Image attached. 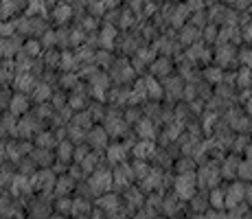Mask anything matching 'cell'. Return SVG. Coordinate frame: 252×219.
Wrapping results in <instances>:
<instances>
[{
  "mask_svg": "<svg viewBox=\"0 0 252 219\" xmlns=\"http://www.w3.org/2000/svg\"><path fill=\"white\" fill-rule=\"evenodd\" d=\"M195 184H197V175L195 173H182L176 180V197L182 199H193L195 193Z\"/></svg>",
  "mask_w": 252,
  "mask_h": 219,
  "instance_id": "6da1fadb",
  "label": "cell"
},
{
  "mask_svg": "<svg viewBox=\"0 0 252 219\" xmlns=\"http://www.w3.org/2000/svg\"><path fill=\"white\" fill-rule=\"evenodd\" d=\"M112 175L114 173H110L108 169H99V171L90 173V178H88L90 191L94 193V195H103V191H108V187L112 184Z\"/></svg>",
  "mask_w": 252,
  "mask_h": 219,
  "instance_id": "7a4b0ae2",
  "label": "cell"
},
{
  "mask_svg": "<svg viewBox=\"0 0 252 219\" xmlns=\"http://www.w3.org/2000/svg\"><path fill=\"white\" fill-rule=\"evenodd\" d=\"M22 48H24L22 35L2 37V57H4V60H16L18 53H22Z\"/></svg>",
  "mask_w": 252,
  "mask_h": 219,
  "instance_id": "3957f363",
  "label": "cell"
},
{
  "mask_svg": "<svg viewBox=\"0 0 252 219\" xmlns=\"http://www.w3.org/2000/svg\"><path fill=\"white\" fill-rule=\"evenodd\" d=\"M202 40V29H197L195 24L189 20L184 27H180V35H178V42L184 44V46H191V44Z\"/></svg>",
  "mask_w": 252,
  "mask_h": 219,
  "instance_id": "277c9868",
  "label": "cell"
},
{
  "mask_svg": "<svg viewBox=\"0 0 252 219\" xmlns=\"http://www.w3.org/2000/svg\"><path fill=\"white\" fill-rule=\"evenodd\" d=\"M171 70H173V64L167 55L156 57V62L149 64V72H152L154 77H158V79H167V77L171 75Z\"/></svg>",
  "mask_w": 252,
  "mask_h": 219,
  "instance_id": "5b68a950",
  "label": "cell"
},
{
  "mask_svg": "<svg viewBox=\"0 0 252 219\" xmlns=\"http://www.w3.org/2000/svg\"><path fill=\"white\" fill-rule=\"evenodd\" d=\"M220 175H221V169H215L213 164H206V167H202L200 169V175H197V182L202 184V187H215L217 184V180H220Z\"/></svg>",
  "mask_w": 252,
  "mask_h": 219,
  "instance_id": "8992f818",
  "label": "cell"
},
{
  "mask_svg": "<svg viewBox=\"0 0 252 219\" xmlns=\"http://www.w3.org/2000/svg\"><path fill=\"white\" fill-rule=\"evenodd\" d=\"M239 164H241V160H237V156H228L224 160V164H221V178H226V180L239 178Z\"/></svg>",
  "mask_w": 252,
  "mask_h": 219,
  "instance_id": "52a82bcc",
  "label": "cell"
},
{
  "mask_svg": "<svg viewBox=\"0 0 252 219\" xmlns=\"http://www.w3.org/2000/svg\"><path fill=\"white\" fill-rule=\"evenodd\" d=\"M51 16H53V22L60 24V27H64V24L72 18V7L66 4V2H60V4H55V9H53Z\"/></svg>",
  "mask_w": 252,
  "mask_h": 219,
  "instance_id": "ba28073f",
  "label": "cell"
},
{
  "mask_svg": "<svg viewBox=\"0 0 252 219\" xmlns=\"http://www.w3.org/2000/svg\"><path fill=\"white\" fill-rule=\"evenodd\" d=\"M108 134L110 131L105 127H94L88 134V145H92V147H96V149L108 147Z\"/></svg>",
  "mask_w": 252,
  "mask_h": 219,
  "instance_id": "9c48e42d",
  "label": "cell"
},
{
  "mask_svg": "<svg viewBox=\"0 0 252 219\" xmlns=\"http://www.w3.org/2000/svg\"><path fill=\"white\" fill-rule=\"evenodd\" d=\"M246 191L248 187H241V184H232L226 193V206H237L241 199H246Z\"/></svg>",
  "mask_w": 252,
  "mask_h": 219,
  "instance_id": "30bf717a",
  "label": "cell"
},
{
  "mask_svg": "<svg viewBox=\"0 0 252 219\" xmlns=\"http://www.w3.org/2000/svg\"><path fill=\"white\" fill-rule=\"evenodd\" d=\"M235 57H239V53H237V48L235 46H230V44H224V46L217 51V55H215V60H217V64L220 66H226V64H230Z\"/></svg>",
  "mask_w": 252,
  "mask_h": 219,
  "instance_id": "8fae6325",
  "label": "cell"
},
{
  "mask_svg": "<svg viewBox=\"0 0 252 219\" xmlns=\"http://www.w3.org/2000/svg\"><path fill=\"white\" fill-rule=\"evenodd\" d=\"M9 110H11L16 116L18 114H27V112H29V99H27V94H13Z\"/></svg>",
  "mask_w": 252,
  "mask_h": 219,
  "instance_id": "7c38bea8",
  "label": "cell"
},
{
  "mask_svg": "<svg viewBox=\"0 0 252 219\" xmlns=\"http://www.w3.org/2000/svg\"><path fill=\"white\" fill-rule=\"evenodd\" d=\"M164 86H167V92H169L171 96H176V94L180 96V94H184V88H187L182 79H178V77H173V75H169L167 79H164Z\"/></svg>",
  "mask_w": 252,
  "mask_h": 219,
  "instance_id": "4fadbf2b",
  "label": "cell"
},
{
  "mask_svg": "<svg viewBox=\"0 0 252 219\" xmlns=\"http://www.w3.org/2000/svg\"><path fill=\"white\" fill-rule=\"evenodd\" d=\"M13 86H16L20 92H27V90H31V88L35 86V79H33L31 72H18V77H16V81H13Z\"/></svg>",
  "mask_w": 252,
  "mask_h": 219,
  "instance_id": "5bb4252c",
  "label": "cell"
},
{
  "mask_svg": "<svg viewBox=\"0 0 252 219\" xmlns=\"http://www.w3.org/2000/svg\"><path fill=\"white\" fill-rule=\"evenodd\" d=\"M42 60H44V66L48 70H53L55 66L62 64V53H57L55 48H46V53L42 55Z\"/></svg>",
  "mask_w": 252,
  "mask_h": 219,
  "instance_id": "9a60e30c",
  "label": "cell"
},
{
  "mask_svg": "<svg viewBox=\"0 0 252 219\" xmlns=\"http://www.w3.org/2000/svg\"><path fill=\"white\" fill-rule=\"evenodd\" d=\"M42 46H44V44L37 40V37H31V40L24 42V48H22V51L27 53V55H31L33 60H35L37 55H44V53H42Z\"/></svg>",
  "mask_w": 252,
  "mask_h": 219,
  "instance_id": "2e32d148",
  "label": "cell"
},
{
  "mask_svg": "<svg viewBox=\"0 0 252 219\" xmlns=\"http://www.w3.org/2000/svg\"><path fill=\"white\" fill-rule=\"evenodd\" d=\"M162 86H160V79L158 77H147V96H152V99H160L162 96Z\"/></svg>",
  "mask_w": 252,
  "mask_h": 219,
  "instance_id": "e0dca14e",
  "label": "cell"
},
{
  "mask_svg": "<svg viewBox=\"0 0 252 219\" xmlns=\"http://www.w3.org/2000/svg\"><path fill=\"white\" fill-rule=\"evenodd\" d=\"M72 154H75V147H72V140H62L60 147H57V158L62 160V162H68L72 158Z\"/></svg>",
  "mask_w": 252,
  "mask_h": 219,
  "instance_id": "ac0fdd59",
  "label": "cell"
},
{
  "mask_svg": "<svg viewBox=\"0 0 252 219\" xmlns=\"http://www.w3.org/2000/svg\"><path fill=\"white\" fill-rule=\"evenodd\" d=\"M132 175H134V167H125V164H119L116 167V171H114V180L119 184H127L129 180H132Z\"/></svg>",
  "mask_w": 252,
  "mask_h": 219,
  "instance_id": "d6986e66",
  "label": "cell"
},
{
  "mask_svg": "<svg viewBox=\"0 0 252 219\" xmlns=\"http://www.w3.org/2000/svg\"><path fill=\"white\" fill-rule=\"evenodd\" d=\"M134 154H136L138 160H143L145 156H154V154H156V147H154L149 140H140L136 147H134Z\"/></svg>",
  "mask_w": 252,
  "mask_h": 219,
  "instance_id": "ffe728a7",
  "label": "cell"
},
{
  "mask_svg": "<svg viewBox=\"0 0 252 219\" xmlns=\"http://www.w3.org/2000/svg\"><path fill=\"white\" fill-rule=\"evenodd\" d=\"M51 158H53V154L48 152L46 147H40V152H33V162L35 164H42V167H51Z\"/></svg>",
  "mask_w": 252,
  "mask_h": 219,
  "instance_id": "44dd1931",
  "label": "cell"
},
{
  "mask_svg": "<svg viewBox=\"0 0 252 219\" xmlns=\"http://www.w3.org/2000/svg\"><path fill=\"white\" fill-rule=\"evenodd\" d=\"M123 158H125V145H110L108 147L110 162H123Z\"/></svg>",
  "mask_w": 252,
  "mask_h": 219,
  "instance_id": "7402d4cb",
  "label": "cell"
},
{
  "mask_svg": "<svg viewBox=\"0 0 252 219\" xmlns=\"http://www.w3.org/2000/svg\"><path fill=\"white\" fill-rule=\"evenodd\" d=\"M99 206H101V211L114 213L116 208H119V197L116 195H101L99 197Z\"/></svg>",
  "mask_w": 252,
  "mask_h": 219,
  "instance_id": "603a6c76",
  "label": "cell"
},
{
  "mask_svg": "<svg viewBox=\"0 0 252 219\" xmlns=\"http://www.w3.org/2000/svg\"><path fill=\"white\" fill-rule=\"evenodd\" d=\"M191 22L195 24L197 29H202V31H204V29L208 27V24H211V18H208V13L204 11V9H202V11L191 13Z\"/></svg>",
  "mask_w": 252,
  "mask_h": 219,
  "instance_id": "cb8c5ba5",
  "label": "cell"
},
{
  "mask_svg": "<svg viewBox=\"0 0 252 219\" xmlns=\"http://www.w3.org/2000/svg\"><path fill=\"white\" fill-rule=\"evenodd\" d=\"M239 180H244V182H252V160L250 158L241 160V164H239Z\"/></svg>",
  "mask_w": 252,
  "mask_h": 219,
  "instance_id": "d4e9b609",
  "label": "cell"
},
{
  "mask_svg": "<svg viewBox=\"0 0 252 219\" xmlns=\"http://www.w3.org/2000/svg\"><path fill=\"white\" fill-rule=\"evenodd\" d=\"M202 40H204L206 44H213V42H217L220 40V29L215 27V24H208V27L204 29V31H202Z\"/></svg>",
  "mask_w": 252,
  "mask_h": 219,
  "instance_id": "484cf974",
  "label": "cell"
},
{
  "mask_svg": "<svg viewBox=\"0 0 252 219\" xmlns=\"http://www.w3.org/2000/svg\"><path fill=\"white\" fill-rule=\"evenodd\" d=\"M116 37V29L110 24V27H103L101 29V35H99V42L103 44V46H108V44H112V40Z\"/></svg>",
  "mask_w": 252,
  "mask_h": 219,
  "instance_id": "4316f807",
  "label": "cell"
},
{
  "mask_svg": "<svg viewBox=\"0 0 252 219\" xmlns=\"http://www.w3.org/2000/svg\"><path fill=\"white\" fill-rule=\"evenodd\" d=\"M77 60H79V57L72 55V53H68V51L62 53V64H60V68H62V70L68 72V70H72V66L77 64Z\"/></svg>",
  "mask_w": 252,
  "mask_h": 219,
  "instance_id": "83f0119b",
  "label": "cell"
},
{
  "mask_svg": "<svg viewBox=\"0 0 252 219\" xmlns=\"http://www.w3.org/2000/svg\"><path fill=\"white\" fill-rule=\"evenodd\" d=\"M136 131L140 138H149L154 134V127H152V121H138L136 123Z\"/></svg>",
  "mask_w": 252,
  "mask_h": 219,
  "instance_id": "f1b7e54d",
  "label": "cell"
},
{
  "mask_svg": "<svg viewBox=\"0 0 252 219\" xmlns=\"http://www.w3.org/2000/svg\"><path fill=\"white\" fill-rule=\"evenodd\" d=\"M55 187H57V195H66V191L75 187V182H72V175H64V178L60 180V184L55 182Z\"/></svg>",
  "mask_w": 252,
  "mask_h": 219,
  "instance_id": "f546056e",
  "label": "cell"
},
{
  "mask_svg": "<svg viewBox=\"0 0 252 219\" xmlns=\"http://www.w3.org/2000/svg\"><path fill=\"white\" fill-rule=\"evenodd\" d=\"M134 175H136L138 180H147L152 171H149V167L143 162V160H138V162H134Z\"/></svg>",
  "mask_w": 252,
  "mask_h": 219,
  "instance_id": "4dcf8cb0",
  "label": "cell"
},
{
  "mask_svg": "<svg viewBox=\"0 0 252 219\" xmlns=\"http://www.w3.org/2000/svg\"><path fill=\"white\" fill-rule=\"evenodd\" d=\"M51 94H53V90H51V86H46V84H37L35 86V92H33V96H35L37 101H44Z\"/></svg>",
  "mask_w": 252,
  "mask_h": 219,
  "instance_id": "1f68e13d",
  "label": "cell"
},
{
  "mask_svg": "<svg viewBox=\"0 0 252 219\" xmlns=\"http://www.w3.org/2000/svg\"><path fill=\"white\" fill-rule=\"evenodd\" d=\"M221 77H224V75H221V68L220 66H208L204 70V79L206 81H220Z\"/></svg>",
  "mask_w": 252,
  "mask_h": 219,
  "instance_id": "d6a6232c",
  "label": "cell"
},
{
  "mask_svg": "<svg viewBox=\"0 0 252 219\" xmlns=\"http://www.w3.org/2000/svg\"><path fill=\"white\" fill-rule=\"evenodd\" d=\"M72 125H77V127H90V125H92V116H90V112L77 114V116H75V121H72Z\"/></svg>",
  "mask_w": 252,
  "mask_h": 219,
  "instance_id": "836d02e7",
  "label": "cell"
},
{
  "mask_svg": "<svg viewBox=\"0 0 252 219\" xmlns=\"http://www.w3.org/2000/svg\"><path fill=\"white\" fill-rule=\"evenodd\" d=\"M237 60H239L241 62V66H252V51H246V48H244V51H239V57H237Z\"/></svg>",
  "mask_w": 252,
  "mask_h": 219,
  "instance_id": "e575fe53",
  "label": "cell"
},
{
  "mask_svg": "<svg viewBox=\"0 0 252 219\" xmlns=\"http://www.w3.org/2000/svg\"><path fill=\"white\" fill-rule=\"evenodd\" d=\"M187 7L191 9V13H195V11H202L206 4H204V0H187Z\"/></svg>",
  "mask_w": 252,
  "mask_h": 219,
  "instance_id": "d590c367",
  "label": "cell"
},
{
  "mask_svg": "<svg viewBox=\"0 0 252 219\" xmlns=\"http://www.w3.org/2000/svg\"><path fill=\"white\" fill-rule=\"evenodd\" d=\"M211 202L215 204L217 208H221V206H224V193H221V191H213V195H211Z\"/></svg>",
  "mask_w": 252,
  "mask_h": 219,
  "instance_id": "8d00e7d4",
  "label": "cell"
},
{
  "mask_svg": "<svg viewBox=\"0 0 252 219\" xmlns=\"http://www.w3.org/2000/svg\"><path fill=\"white\" fill-rule=\"evenodd\" d=\"M248 136H246V134H239V136H237V143H235V149H244V147H248Z\"/></svg>",
  "mask_w": 252,
  "mask_h": 219,
  "instance_id": "74e56055",
  "label": "cell"
},
{
  "mask_svg": "<svg viewBox=\"0 0 252 219\" xmlns=\"http://www.w3.org/2000/svg\"><path fill=\"white\" fill-rule=\"evenodd\" d=\"M252 4V0H235V2H232V7L237 9V11H244L246 7H250Z\"/></svg>",
  "mask_w": 252,
  "mask_h": 219,
  "instance_id": "f35d334b",
  "label": "cell"
},
{
  "mask_svg": "<svg viewBox=\"0 0 252 219\" xmlns=\"http://www.w3.org/2000/svg\"><path fill=\"white\" fill-rule=\"evenodd\" d=\"M164 211H167V215H173V213H176V204H173V197L164 202Z\"/></svg>",
  "mask_w": 252,
  "mask_h": 219,
  "instance_id": "ab89813d",
  "label": "cell"
},
{
  "mask_svg": "<svg viewBox=\"0 0 252 219\" xmlns=\"http://www.w3.org/2000/svg\"><path fill=\"white\" fill-rule=\"evenodd\" d=\"M246 110H248V114L252 116V96H248V105H246Z\"/></svg>",
  "mask_w": 252,
  "mask_h": 219,
  "instance_id": "60d3db41",
  "label": "cell"
},
{
  "mask_svg": "<svg viewBox=\"0 0 252 219\" xmlns=\"http://www.w3.org/2000/svg\"><path fill=\"white\" fill-rule=\"evenodd\" d=\"M246 158L252 160V145H248V147H246Z\"/></svg>",
  "mask_w": 252,
  "mask_h": 219,
  "instance_id": "b9f144b4",
  "label": "cell"
},
{
  "mask_svg": "<svg viewBox=\"0 0 252 219\" xmlns=\"http://www.w3.org/2000/svg\"><path fill=\"white\" fill-rule=\"evenodd\" d=\"M51 219H64V217H62V215H55V217H51Z\"/></svg>",
  "mask_w": 252,
  "mask_h": 219,
  "instance_id": "7bdbcfd3",
  "label": "cell"
}]
</instances>
